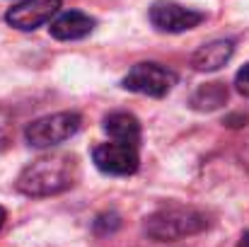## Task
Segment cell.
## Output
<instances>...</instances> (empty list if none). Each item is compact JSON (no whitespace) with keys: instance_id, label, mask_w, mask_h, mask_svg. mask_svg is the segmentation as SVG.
I'll list each match as a JSON object with an SVG mask.
<instances>
[{"instance_id":"6da1fadb","label":"cell","mask_w":249,"mask_h":247,"mask_svg":"<svg viewBox=\"0 0 249 247\" xmlns=\"http://www.w3.org/2000/svg\"><path fill=\"white\" fill-rule=\"evenodd\" d=\"M78 160L71 153H51L29 163L17 177L15 187L24 196H53L71 189L78 179Z\"/></svg>"},{"instance_id":"7a4b0ae2","label":"cell","mask_w":249,"mask_h":247,"mask_svg":"<svg viewBox=\"0 0 249 247\" xmlns=\"http://www.w3.org/2000/svg\"><path fill=\"white\" fill-rule=\"evenodd\" d=\"M208 228V216L194 206L172 204L143 221V233L155 243H174Z\"/></svg>"},{"instance_id":"277c9868","label":"cell","mask_w":249,"mask_h":247,"mask_svg":"<svg viewBox=\"0 0 249 247\" xmlns=\"http://www.w3.org/2000/svg\"><path fill=\"white\" fill-rule=\"evenodd\" d=\"M121 85H124V90L138 92V95H145V97H165L177 85V73L169 71L162 63L143 61V63H136L128 71V76L121 80Z\"/></svg>"},{"instance_id":"4fadbf2b","label":"cell","mask_w":249,"mask_h":247,"mask_svg":"<svg viewBox=\"0 0 249 247\" xmlns=\"http://www.w3.org/2000/svg\"><path fill=\"white\" fill-rule=\"evenodd\" d=\"M10 138H12V131H10V116L5 109H0V153L10 146Z\"/></svg>"},{"instance_id":"8fae6325","label":"cell","mask_w":249,"mask_h":247,"mask_svg":"<svg viewBox=\"0 0 249 247\" xmlns=\"http://www.w3.org/2000/svg\"><path fill=\"white\" fill-rule=\"evenodd\" d=\"M228 102V87L223 82H206L191 95V107L196 112H213Z\"/></svg>"},{"instance_id":"7c38bea8","label":"cell","mask_w":249,"mask_h":247,"mask_svg":"<svg viewBox=\"0 0 249 247\" xmlns=\"http://www.w3.org/2000/svg\"><path fill=\"white\" fill-rule=\"evenodd\" d=\"M121 228V216L109 211V213H99L97 221H94V233L97 235H111Z\"/></svg>"},{"instance_id":"5bb4252c","label":"cell","mask_w":249,"mask_h":247,"mask_svg":"<svg viewBox=\"0 0 249 247\" xmlns=\"http://www.w3.org/2000/svg\"><path fill=\"white\" fill-rule=\"evenodd\" d=\"M235 85H237V92H240V95L249 97V63H245V66L237 71V76H235Z\"/></svg>"},{"instance_id":"52a82bcc","label":"cell","mask_w":249,"mask_h":247,"mask_svg":"<svg viewBox=\"0 0 249 247\" xmlns=\"http://www.w3.org/2000/svg\"><path fill=\"white\" fill-rule=\"evenodd\" d=\"M58 12H61V0H22L19 5L7 10L5 19L10 27L19 32H32L51 22Z\"/></svg>"},{"instance_id":"9c48e42d","label":"cell","mask_w":249,"mask_h":247,"mask_svg":"<svg viewBox=\"0 0 249 247\" xmlns=\"http://www.w3.org/2000/svg\"><path fill=\"white\" fill-rule=\"evenodd\" d=\"M232 54H235L232 39H215L196 49V54L191 56V66L201 73H213V71H220L232 58Z\"/></svg>"},{"instance_id":"2e32d148","label":"cell","mask_w":249,"mask_h":247,"mask_svg":"<svg viewBox=\"0 0 249 247\" xmlns=\"http://www.w3.org/2000/svg\"><path fill=\"white\" fill-rule=\"evenodd\" d=\"M240 247H249V230L242 235V240H240Z\"/></svg>"},{"instance_id":"9a60e30c","label":"cell","mask_w":249,"mask_h":247,"mask_svg":"<svg viewBox=\"0 0 249 247\" xmlns=\"http://www.w3.org/2000/svg\"><path fill=\"white\" fill-rule=\"evenodd\" d=\"M5 221H7V211L0 206V230H2V226H5Z\"/></svg>"},{"instance_id":"8992f818","label":"cell","mask_w":249,"mask_h":247,"mask_svg":"<svg viewBox=\"0 0 249 247\" xmlns=\"http://www.w3.org/2000/svg\"><path fill=\"white\" fill-rule=\"evenodd\" d=\"M92 160L97 165V170H102L104 174H114V177H128L133 172H138V146H128V143H99L92 151Z\"/></svg>"},{"instance_id":"30bf717a","label":"cell","mask_w":249,"mask_h":247,"mask_svg":"<svg viewBox=\"0 0 249 247\" xmlns=\"http://www.w3.org/2000/svg\"><path fill=\"white\" fill-rule=\"evenodd\" d=\"M102 126L116 143H128V146L141 143V124L128 112H111L109 116H104Z\"/></svg>"},{"instance_id":"5b68a950","label":"cell","mask_w":249,"mask_h":247,"mask_svg":"<svg viewBox=\"0 0 249 247\" xmlns=\"http://www.w3.org/2000/svg\"><path fill=\"white\" fill-rule=\"evenodd\" d=\"M148 17H150V22H153V27L158 32H167V34L189 32V29L198 27L206 19L203 12L191 10V7H184V5L172 2V0H158V2H153Z\"/></svg>"},{"instance_id":"ba28073f","label":"cell","mask_w":249,"mask_h":247,"mask_svg":"<svg viewBox=\"0 0 249 247\" xmlns=\"http://www.w3.org/2000/svg\"><path fill=\"white\" fill-rule=\"evenodd\" d=\"M94 29V19L89 15H85L80 10H68V12H61L56 19H51V37L58 39V41H78L85 39L89 32Z\"/></svg>"},{"instance_id":"3957f363","label":"cell","mask_w":249,"mask_h":247,"mask_svg":"<svg viewBox=\"0 0 249 247\" xmlns=\"http://www.w3.org/2000/svg\"><path fill=\"white\" fill-rule=\"evenodd\" d=\"M83 126V116L78 112H56L34 119L24 129V138L32 148H51L68 138H73Z\"/></svg>"}]
</instances>
